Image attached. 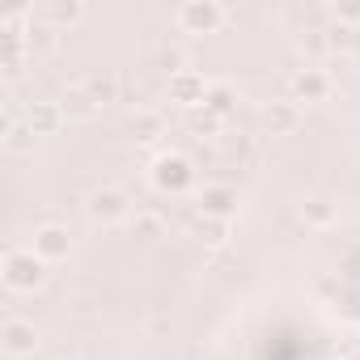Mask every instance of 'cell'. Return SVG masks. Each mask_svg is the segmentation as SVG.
Returning a JSON list of instances; mask_svg holds the SVG:
<instances>
[{"instance_id":"7a4b0ae2","label":"cell","mask_w":360,"mask_h":360,"mask_svg":"<svg viewBox=\"0 0 360 360\" xmlns=\"http://www.w3.org/2000/svg\"><path fill=\"white\" fill-rule=\"evenodd\" d=\"M148 178H153V187H157L161 195H187L191 183H195V165H191L183 153H161V157L153 161Z\"/></svg>"},{"instance_id":"30bf717a","label":"cell","mask_w":360,"mask_h":360,"mask_svg":"<svg viewBox=\"0 0 360 360\" xmlns=\"http://www.w3.org/2000/svg\"><path fill=\"white\" fill-rule=\"evenodd\" d=\"M263 127H267V136L297 131L301 127V106L297 102H271V106H263Z\"/></svg>"},{"instance_id":"9c48e42d","label":"cell","mask_w":360,"mask_h":360,"mask_svg":"<svg viewBox=\"0 0 360 360\" xmlns=\"http://www.w3.org/2000/svg\"><path fill=\"white\" fill-rule=\"evenodd\" d=\"M81 18H85V5H81V0H51V5H43V9L34 13V22L51 26V30H68V26H77Z\"/></svg>"},{"instance_id":"5bb4252c","label":"cell","mask_w":360,"mask_h":360,"mask_svg":"<svg viewBox=\"0 0 360 360\" xmlns=\"http://www.w3.org/2000/svg\"><path fill=\"white\" fill-rule=\"evenodd\" d=\"M81 89H85L98 106L119 102V77H115V72H89V77H81Z\"/></svg>"},{"instance_id":"52a82bcc","label":"cell","mask_w":360,"mask_h":360,"mask_svg":"<svg viewBox=\"0 0 360 360\" xmlns=\"http://www.w3.org/2000/svg\"><path fill=\"white\" fill-rule=\"evenodd\" d=\"M208 81H204V72H195V68H178L174 77H169V98L178 102V106H204L208 102Z\"/></svg>"},{"instance_id":"ac0fdd59","label":"cell","mask_w":360,"mask_h":360,"mask_svg":"<svg viewBox=\"0 0 360 360\" xmlns=\"http://www.w3.org/2000/svg\"><path fill=\"white\" fill-rule=\"evenodd\" d=\"M233 102H238V94H233L229 85H212V89H208L204 110H208V115H217V119H225V115L233 110Z\"/></svg>"},{"instance_id":"d4e9b609","label":"cell","mask_w":360,"mask_h":360,"mask_svg":"<svg viewBox=\"0 0 360 360\" xmlns=\"http://www.w3.org/2000/svg\"><path fill=\"white\" fill-rule=\"evenodd\" d=\"M191 127H195V131H217V127H221V119L204 110V115H195V119H191Z\"/></svg>"},{"instance_id":"44dd1931","label":"cell","mask_w":360,"mask_h":360,"mask_svg":"<svg viewBox=\"0 0 360 360\" xmlns=\"http://www.w3.org/2000/svg\"><path fill=\"white\" fill-rule=\"evenodd\" d=\"M352 26H343V22H330L326 26V43H330V51H352Z\"/></svg>"},{"instance_id":"7402d4cb","label":"cell","mask_w":360,"mask_h":360,"mask_svg":"<svg viewBox=\"0 0 360 360\" xmlns=\"http://www.w3.org/2000/svg\"><path fill=\"white\" fill-rule=\"evenodd\" d=\"M5 144H9L13 153H26V148H34V131H30V123H18V127L5 136Z\"/></svg>"},{"instance_id":"6da1fadb","label":"cell","mask_w":360,"mask_h":360,"mask_svg":"<svg viewBox=\"0 0 360 360\" xmlns=\"http://www.w3.org/2000/svg\"><path fill=\"white\" fill-rule=\"evenodd\" d=\"M47 259L34 250V246H13L9 255H5V263H0V276H5V284L13 288V292H34L43 280H47Z\"/></svg>"},{"instance_id":"d6986e66","label":"cell","mask_w":360,"mask_h":360,"mask_svg":"<svg viewBox=\"0 0 360 360\" xmlns=\"http://www.w3.org/2000/svg\"><path fill=\"white\" fill-rule=\"evenodd\" d=\"M56 34H60V30H51V26H43V22H30L26 43H30V51H34V47H39V51H51V47H56Z\"/></svg>"},{"instance_id":"2e32d148","label":"cell","mask_w":360,"mask_h":360,"mask_svg":"<svg viewBox=\"0 0 360 360\" xmlns=\"http://www.w3.org/2000/svg\"><path fill=\"white\" fill-rule=\"evenodd\" d=\"M127 131H131L136 140H157V136L165 131V119H161L157 110H136V115L127 119Z\"/></svg>"},{"instance_id":"8992f818","label":"cell","mask_w":360,"mask_h":360,"mask_svg":"<svg viewBox=\"0 0 360 360\" xmlns=\"http://www.w3.org/2000/svg\"><path fill=\"white\" fill-rule=\"evenodd\" d=\"M330 89H335V81L318 64H305V68L292 72V102H326Z\"/></svg>"},{"instance_id":"484cf974","label":"cell","mask_w":360,"mask_h":360,"mask_svg":"<svg viewBox=\"0 0 360 360\" xmlns=\"http://www.w3.org/2000/svg\"><path fill=\"white\" fill-rule=\"evenodd\" d=\"M352 60H360V26H356V34H352V51H347Z\"/></svg>"},{"instance_id":"603a6c76","label":"cell","mask_w":360,"mask_h":360,"mask_svg":"<svg viewBox=\"0 0 360 360\" xmlns=\"http://www.w3.org/2000/svg\"><path fill=\"white\" fill-rule=\"evenodd\" d=\"M301 51H305V56H326V51H330L326 30H309V34L301 39Z\"/></svg>"},{"instance_id":"5b68a950","label":"cell","mask_w":360,"mask_h":360,"mask_svg":"<svg viewBox=\"0 0 360 360\" xmlns=\"http://www.w3.org/2000/svg\"><path fill=\"white\" fill-rule=\"evenodd\" d=\"M0 347H5V356L13 360H26L39 352V326L30 318H5V326H0Z\"/></svg>"},{"instance_id":"3957f363","label":"cell","mask_w":360,"mask_h":360,"mask_svg":"<svg viewBox=\"0 0 360 360\" xmlns=\"http://www.w3.org/2000/svg\"><path fill=\"white\" fill-rule=\"evenodd\" d=\"M225 22H229V9L217 5V0H187V5L178 9V26L187 34H217Z\"/></svg>"},{"instance_id":"4fadbf2b","label":"cell","mask_w":360,"mask_h":360,"mask_svg":"<svg viewBox=\"0 0 360 360\" xmlns=\"http://www.w3.org/2000/svg\"><path fill=\"white\" fill-rule=\"evenodd\" d=\"M301 221H305L309 229H330V225L339 221V204L326 200V195H314V200L301 204Z\"/></svg>"},{"instance_id":"277c9868","label":"cell","mask_w":360,"mask_h":360,"mask_svg":"<svg viewBox=\"0 0 360 360\" xmlns=\"http://www.w3.org/2000/svg\"><path fill=\"white\" fill-rule=\"evenodd\" d=\"M89 221L94 225H119V221H131V200L123 187H98L89 195Z\"/></svg>"},{"instance_id":"ffe728a7","label":"cell","mask_w":360,"mask_h":360,"mask_svg":"<svg viewBox=\"0 0 360 360\" xmlns=\"http://www.w3.org/2000/svg\"><path fill=\"white\" fill-rule=\"evenodd\" d=\"M195 233H200L204 242H212V246H221V242L229 238V221H217V217H204V221L195 225Z\"/></svg>"},{"instance_id":"e0dca14e","label":"cell","mask_w":360,"mask_h":360,"mask_svg":"<svg viewBox=\"0 0 360 360\" xmlns=\"http://www.w3.org/2000/svg\"><path fill=\"white\" fill-rule=\"evenodd\" d=\"M127 225H131V233H136L140 242H157V238L165 233V221H161L157 212H148V208H136Z\"/></svg>"},{"instance_id":"7c38bea8","label":"cell","mask_w":360,"mask_h":360,"mask_svg":"<svg viewBox=\"0 0 360 360\" xmlns=\"http://www.w3.org/2000/svg\"><path fill=\"white\" fill-rule=\"evenodd\" d=\"M26 123H30L34 136H51V131L64 127V110H60V102H34L26 110Z\"/></svg>"},{"instance_id":"cb8c5ba5","label":"cell","mask_w":360,"mask_h":360,"mask_svg":"<svg viewBox=\"0 0 360 360\" xmlns=\"http://www.w3.org/2000/svg\"><path fill=\"white\" fill-rule=\"evenodd\" d=\"M335 22H343V26L356 30V26H360V0H352V5H339V9H335Z\"/></svg>"},{"instance_id":"8fae6325","label":"cell","mask_w":360,"mask_h":360,"mask_svg":"<svg viewBox=\"0 0 360 360\" xmlns=\"http://www.w3.org/2000/svg\"><path fill=\"white\" fill-rule=\"evenodd\" d=\"M200 212L204 217H217V221H229L238 212V191H229V187H204Z\"/></svg>"},{"instance_id":"4316f807","label":"cell","mask_w":360,"mask_h":360,"mask_svg":"<svg viewBox=\"0 0 360 360\" xmlns=\"http://www.w3.org/2000/svg\"><path fill=\"white\" fill-rule=\"evenodd\" d=\"M339 360H343V356H339Z\"/></svg>"},{"instance_id":"9a60e30c","label":"cell","mask_w":360,"mask_h":360,"mask_svg":"<svg viewBox=\"0 0 360 360\" xmlns=\"http://www.w3.org/2000/svg\"><path fill=\"white\" fill-rule=\"evenodd\" d=\"M60 110H64V119H94L102 106H98V102H94V98L81 89V81H77V85H68V89H64V98H60Z\"/></svg>"},{"instance_id":"ba28073f","label":"cell","mask_w":360,"mask_h":360,"mask_svg":"<svg viewBox=\"0 0 360 360\" xmlns=\"http://www.w3.org/2000/svg\"><path fill=\"white\" fill-rule=\"evenodd\" d=\"M34 250L47 259V263H64L72 255V233L64 225H39L34 229Z\"/></svg>"}]
</instances>
